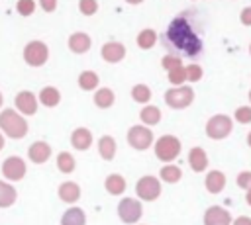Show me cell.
<instances>
[{"instance_id": "obj_1", "label": "cell", "mask_w": 251, "mask_h": 225, "mask_svg": "<svg viewBox=\"0 0 251 225\" xmlns=\"http://www.w3.org/2000/svg\"><path fill=\"white\" fill-rule=\"evenodd\" d=\"M163 43L169 49V55H176L180 59L198 57L204 51V41L186 16H178L169 23Z\"/></svg>"}, {"instance_id": "obj_2", "label": "cell", "mask_w": 251, "mask_h": 225, "mask_svg": "<svg viewBox=\"0 0 251 225\" xmlns=\"http://www.w3.org/2000/svg\"><path fill=\"white\" fill-rule=\"evenodd\" d=\"M0 129L12 139H22L27 133V121L18 112L4 110L0 113Z\"/></svg>"}, {"instance_id": "obj_3", "label": "cell", "mask_w": 251, "mask_h": 225, "mask_svg": "<svg viewBox=\"0 0 251 225\" xmlns=\"http://www.w3.org/2000/svg\"><path fill=\"white\" fill-rule=\"evenodd\" d=\"M194 100V90L190 86H175L171 90L165 92V102L169 108L175 110H182L186 106H190Z\"/></svg>"}, {"instance_id": "obj_4", "label": "cell", "mask_w": 251, "mask_h": 225, "mask_svg": "<svg viewBox=\"0 0 251 225\" xmlns=\"http://www.w3.org/2000/svg\"><path fill=\"white\" fill-rule=\"evenodd\" d=\"M49 59V49L43 41H29L24 47V61L29 67H41Z\"/></svg>"}, {"instance_id": "obj_5", "label": "cell", "mask_w": 251, "mask_h": 225, "mask_svg": "<svg viewBox=\"0 0 251 225\" xmlns=\"http://www.w3.org/2000/svg\"><path fill=\"white\" fill-rule=\"evenodd\" d=\"M180 151V143L176 137H171V135H165L157 141L155 145V153L161 160H173Z\"/></svg>"}, {"instance_id": "obj_6", "label": "cell", "mask_w": 251, "mask_h": 225, "mask_svg": "<svg viewBox=\"0 0 251 225\" xmlns=\"http://www.w3.org/2000/svg\"><path fill=\"white\" fill-rule=\"evenodd\" d=\"M229 131H231V119L227 115H214L206 125V133L212 139H224L227 137Z\"/></svg>"}, {"instance_id": "obj_7", "label": "cell", "mask_w": 251, "mask_h": 225, "mask_svg": "<svg viewBox=\"0 0 251 225\" xmlns=\"http://www.w3.org/2000/svg\"><path fill=\"white\" fill-rule=\"evenodd\" d=\"M127 141H129L131 147L143 151V149H147V147L151 145V131H149L147 127L133 125V127L129 129V133H127Z\"/></svg>"}, {"instance_id": "obj_8", "label": "cell", "mask_w": 251, "mask_h": 225, "mask_svg": "<svg viewBox=\"0 0 251 225\" xmlns=\"http://www.w3.org/2000/svg\"><path fill=\"white\" fill-rule=\"evenodd\" d=\"M159 192H161L159 180L153 176H145L137 182V196L143 200H155L159 196Z\"/></svg>"}, {"instance_id": "obj_9", "label": "cell", "mask_w": 251, "mask_h": 225, "mask_svg": "<svg viewBox=\"0 0 251 225\" xmlns=\"http://www.w3.org/2000/svg\"><path fill=\"white\" fill-rule=\"evenodd\" d=\"M100 55L106 63H120L126 57V47L120 41H108V43L102 45Z\"/></svg>"}, {"instance_id": "obj_10", "label": "cell", "mask_w": 251, "mask_h": 225, "mask_svg": "<svg viewBox=\"0 0 251 225\" xmlns=\"http://www.w3.org/2000/svg\"><path fill=\"white\" fill-rule=\"evenodd\" d=\"M2 172L8 180H20L24 174H25V164L20 157H10L4 160L2 164Z\"/></svg>"}, {"instance_id": "obj_11", "label": "cell", "mask_w": 251, "mask_h": 225, "mask_svg": "<svg viewBox=\"0 0 251 225\" xmlns=\"http://www.w3.org/2000/svg\"><path fill=\"white\" fill-rule=\"evenodd\" d=\"M16 108H18L24 115L35 113V110H37V98H35V94L29 92V90L20 92V94L16 96Z\"/></svg>"}, {"instance_id": "obj_12", "label": "cell", "mask_w": 251, "mask_h": 225, "mask_svg": "<svg viewBox=\"0 0 251 225\" xmlns=\"http://www.w3.org/2000/svg\"><path fill=\"white\" fill-rule=\"evenodd\" d=\"M90 45H92V39H90V35L84 33V31H76V33H73V35L69 37V49H71L73 53H76V55L86 53V51L90 49Z\"/></svg>"}, {"instance_id": "obj_13", "label": "cell", "mask_w": 251, "mask_h": 225, "mask_svg": "<svg viewBox=\"0 0 251 225\" xmlns=\"http://www.w3.org/2000/svg\"><path fill=\"white\" fill-rule=\"evenodd\" d=\"M139 215H141V207H139V203H137L135 200H124V202L120 203V217H122L124 221L131 223V221H135Z\"/></svg>"}, {"instance_id": "obj_14", "label": "cell", "mask_w": 251, "mask_h": 225, "mask_svg": "<svg viewBox=\"0 0 251 225\" xmlns=\"http://www.w3.org/2000/svg\"><path fill=\"white\" fill-rule=\"evenodd\" d=\"M71 143H73V147H75V149L84 151V149H88V147H90V143H92V135H90V131H88V129L78 127V129H75V133H73V137H71Z\"/></svg>"}, {"instance_id": "obj_15", "label": "cell", "mask_w": 251, "mask_h": 225, "mask_svg": "<svg viewBox=\"0 0 251 225\" xmlns=\"http://www.w3.org/2000/svg\"><path fill=\"white\" fill-rule=\"evenodd\" d=\"M27 153H29V158H31L33 162H45V160L49 158V155H51V149H49L47 143L37 141V143H33V145L29 147Z\"/></svg>"}, {"instance_id": "obj_16", "label": "cell", "mask_w": 251, "mask_h": 225, "mask_svg": "<svg viewBox=\"0 0 251 225\" xmlns=\"http://www.w3.org/2000/svg\"><path fill=\"white\" fill-rule=\"evenodd\" d=\"M39 102H41L43 106H47V108H55V106L61 102V94H59L57 88L45 86V88L39 92Z\"/></svg>"}, {"instance_id": "obj_17", "label": "cell", "mask_w": 251, "mask_h": 225, "mask_svg": "<svg viewBox=\"0 0 251 225\" xmlns=\"http://www.w3.org/2000/svg\"><path fill=\"white\" fill-rule=\"evenodd\" d=\"M206 223L208 225H227L229 223V215L222 207H210L208 213H206Z\"/></svg>"}, {"instance_id": "obj_18", "label": "cell", "mask_w": 251, "mask_h": 225, "mask_svg": "<svg viewBox=\"0 0 251 225\" xmlns=\"http://www.w3.org/2000/svg\"><path fill=\"white\" fill-rule=\"evenodd\" d=\"M98 74L94 72V70H82L80 74H78V86L82 88V90H94L96 86H98Z\"/></svg>"}, {"instance_id": "obj_19", "label": "cell", "mask_w": 251, "mask_h": 225, "mask_svg": "<svg viewBox=\"0 0 251 225\" xmlns=\"http://www.w3.org/2000/svg\"><path fill=\"white\" fill-rule=\"evenodd\" d=\"M114 100H116V96L110 88H98L94 94V104L98 108H110L114 104Z\"/></svg>"}, {"instance_id": "obj_20", "label": "cell", "mask_w": 251, "mask_h": 225, "mask_svg": "<svg viewBox=\"0 0 251 225\" xmlns=\"http://www.w3.org/2000/svg\"><path fill=\"white\" fill-rule=\"evenodd\" d=\"M137 47L139 49H151L155 43H157V33L153 29H141L137 33Z\"/></svg>"}, {"instance_id": "obj_21", "label": "cell", "mask_w": 251, "mask_h": 225, "mask_svg": "<svg viewBox=\"0 0 251 225\" xmlns=\"http://www.w3.org/2000/svg\"><path fill=\"white\" fill-rule=\"evenodd\" d=\"M224 186H226V178H224V174H222V172L214 170V172H210V174H208V178H206V188H208L212 194L220 192Z\"/></svg>"}, {"instance_id": "obj_22", "label": "cell", "mask_w": 251, "mask_h": 225, "mask_svg": "<svg viewBox=\"0 0 251 225\" xmlns=\"http://www.w3.org/2000/svg\"><path fill=\"white\" fill-rule=\"evenodd\" d=\"M59 196H61V200H65V202H75V200H78L80 190H78L76 184H73V182H65V184L59 188Z\"/></svg>"}, {"instance_id": "obj_23", "label": "cell", "mask_w": 251, "mask_h": 225, "mask_svg": "<svg viewBox=\"0 0 251 225\" xmlns=\"http://www.w3.org/2000/svg\"><path fill=\"white\" fill-rule=\"evenodd\" d=\"M61 223H63V225H84V213H82V209L71 207V209L63 215Z\"/></svg>"}, {"instance_id": "obj_24", "label": "cell", "mask_w": 251, "mask_h": 225, "mask_svg": "<svg viewBox=\"0 0 251 225\" xmlns=\"http://www.w3.org/2000/svg\"><path fill=\"white\" fill-rule=\"evenodd\" d=\"M139 117H141V121H145V123H149V125H155V123L161 121V110L155 108V106H145V108L141 110Z\"/></svg>"}, {"instance_id": "obj_25", "label": "cell", "mask_w": 251, "mask_h": 225, "mask_svg": "<svg viewBox=\"0 0 251 225\" xmlns=\"http://www.w3.org/2000/svg\"><path fill=\"white\" fill-rule=\"evenodd\" d=\"M131 98H133L135 102H139V104H147V102L151 100V90H149V86H147V84H135V86L131 88Z\"/></svg>"}, {"instance_id": "obj_26", "label": "cell", "mask_w": 251, "mask_h": 225, "mask_svg": "<svg viewBox=\"0 0 251 225\" xmlns=\"http://www.w3.org/2000/svg\"><path fill=\"white\" fill-rule=\"evenodd\" d=\"M98 149H100L102 158L110 160V158L114 157V153H116V143H114V139H112V137H102V139H100V143H98Z\"/></svg>"}, {"instance_id": "obj_27", "label": "cell", "mask_w": 251, "mask_h": 225, "mask_svg": "<svg viewBox=\"0 0 251 225\" xmlns=\"http://www.w3.org/2000/svg\"><path fill=\"white\" fill-rule=\"evenodd\" d=\"M167 78L175 86H182L186 82V67H176L173 70H167Z\"/></svg>"}, {"instance_id": "obj_28", "label": "cell", "mask_w": 251, "mask_h": 225, "mask_svg": "<svg viewBox=\"0 0 251 225\" xmlns=\"http://www.w3.org/2000/svg\"><path fill=\"white\" fill-rule=\"evenodd\" d=\"M190 164H192V168L194 170H204V166H206V162H208V158H206V155H204V151L202 149H192L190 151Z\"/></svg>"}, {"instance_id": "obj_29", "label": "cell", "mask_w": 251, "mask_h": 225, "mask_svg": "<svg viewBox=\"0 0 251 225\" xmlns=\"http://www.w3.org/2000/svg\"><path fill=\"white\" fill-rule=\"evenodd\" d=\"M16 200V190L4 182H0V207H6L10 203H14Z\"/></svg>"}, {"instance_id": "obj_30", "label": "cell", "mask_w": 251, "mask_h": 225, "mask_svg": "<svg viewBox=\"0 0 251 225\" xmlns=\"http://www.w3.org/2000/svg\"><path fill=\"white\" fill-rule=\"evenodd\" d=\"M106 188L112 194H122L124 188H126V180L122 176H118V174H112V176L106 178Z\"/></svg>"}, {"instance_id": "obj_31", "label": "cell", "mask_w": 251, "mask_h": 225, "mask_svg": "<svg viewBox=\"0 0 251 225\" xmlns=\"http://www.w3.org/2000/svg\"><path fill=\"white\" fill-rule=\"evenodd\" d=\"M57 164H59V170L61 172H73L75 170V158L69 153H61L57 157Z\"/></svg>"}, {"instance_id": "obj_32", "label": "cell", "mask_w": 251, "mask_h": 225, "mask_svg": "<svg viewBox=\"0 0 251 225\" xmlns=\"http://www.w3.org/2000/svg\"><path fill=\"white\" fill-rule=\"evenodd\" d=\"M78 10L84 16H94L98 12V2L96 0H80L78 2Z\"/></svg>"}, {"instance_id": "obj_33", "label": "cell", "mask_w": 251, "mask_h": 225, "mask_svg": "<svg viewBox=\"0 0 251 225\" xmlns=\"http://www.w3.org/2000/svg\"><path fill=\"white\" fill-rule=\"evenodd\" d=\"M161 65H163L165 70H173V68H176V67H182V59L176 57V55H165V57L161 59Z\"/></svg>"}, {"instance_id": "obj_34", "label": "cell", "mask_w": 251, "mask_h": 225, "mask_svg": "<svg viewBox=\"0 0 251 225\" xmlns=\"http://www.w3.org/2000/svg\"><path fill=\"white\" fill-rule=\"evenodd\" d=\"M202 74H204V70L200 65H188L186 67V80L188 82H198L202 78Z\"/></svg>"}, {"instance_id": "obj_35", "label": "cell", "mask_w": 251, "mask_h": 225, "mask_svg": "<svg viewBox=\"0 0 251 225\" xmlns=\"http://www.w3.org/2000/svg\"><path fill=\"white\" fill-rule=\"evenodd\" d=\"M16 8H18V14L20 16H31L33 10H35V2L33 0H18Z\"/></svg>"}, {"instance_id": "obj_36", "label": "cell", "mask_w": 251, "mask_h": 225, "mask_svg": "<svg viewBox=\"0 0 251 225\" xmlns=\"http://www.w3.org/2000/svg\"><path fill=\"white\" fill-rule=\"evenodd\" d=\"M161 178L167 180V182H176V180L180 178V170H178L176 166H165V168L161 170Z\"/></svg>"}, {"instance_id": "obj_37", "label": "cell", "mask_w": 251, "mask_h": 225, "mask_svg": "<svg viewBox=\"0 0 251 225\" xmlns=\"http://www.w3.org/2000/svg\"><path fill=\"white\" fill-rule=\"evenodd\" d=\"M235 119L239 123H249L251 121V108L249 106H241L235 110Z\"/></svg>"}, {"instance_id": "obj_38", "label": "cell", "mask_w": 251, "mask_h": 225, "mask_svg": "<svg viewBox=\"0 0 251 225\" xmlns=\"http://www.w3.org/2000/svg\"><path fill=\"white\" fill-rule=\"evenodd\" d=\"M237 184L241 188H249L251 190V172H241L239 178H237Z\"/></svg>"}, {"instance_id": "obj_39", "label": "cell", "mask_w": 251, "mask_h": 225, "mask_svg": "<svg viewBox=\"0 0 251 225\" xmlns=\"http://www.w3.org/2000/svg\"><path fill=\"white\" fill-rule=\"evenodd\" d=\"M239 22L243 23V25H251V6H247V8H243L241 10V14H239Z\"/></svg>"}, {"instance_id": "obj_40", "label": "cell", "mask_w": 251, "mask_h": 225, "mask_svg": "<svg viewBox=\"0 0 251 225\" xmlns=\"http://www.w3.org/2000/svg\"><path fill=\"white\" fill-rule=\"evenodd\" d=\"M39 6H41L45 12H55V8H57V0H39Z\"/></svg>"}, {"instance_id": "obj_41", "label": "cell", "mask_w": 251, "mask_h": 225, "mask_svg": "<svg viewBox=\"0 0 251 225\" xmlns=\"http://www.w3.org/2000/svg\"><path fill=\"white\" fill-rule=\"evenodd\" d=\"M235 225H251V219L241 217V219H237V223H235Z\"/></svg>"}, {"instance_id": "obj_42", "label": "cell", "mask_w": 251, "mask_h": 225, "mask_svg": "<svg viewBox=\"0 0 251 225\" xmlns=\"http://www.w3.org/2000/svg\"><path fill=\"white\" fill-rule=\"evenodd\" d=\"M126 2H127V4H141L143 0H126Z\"/></svg>"}, {"instance_id": "obj_43", "label": "cell", "mask_w": 251, "mask_h": 225, "mask_svg": "<svg viewBox=\"0 0 251 225\" xmlns=\"http://www.w3.org/2000/svg\"><path fill=\"white\" fill-rule=\"evenodd\" d=\"M247 202L251 203V190H249V194H247Z\"/></svg>"}, {"instance_id": "obj_44", "label": "cell", "mask_w": 251, "mask_h": 225, "mask_svg": "<svg viewBox=\"0 0 251 225\" xmlns=\"http://www.w3.org/2000/svg\"><path fill=\"white\" fill-rule=\"evenodd\" d=\"M4 147V139H2V135H0V149Z\"/></svg>"}, {"instance_id": "obj_45", "label": "cell", "mask_w": 251, "mask_h": 225, "mask_svg": "<svg viewBox=\"0 0 251 225\" xmlns=\"http://www.w3.org/2000/svg\"><path fill=\"white\" fill-rule=\"evenodd\" d=\"M247 141H249V145H251V133H249V137H247Z\"/></svg>"}, {"instance_id": "obj_46", "label": "cell", "mask_w": 251, "mask_h": 225, "mask_svg": "<svg viewBox=\"0 0 251 225\" xmlns=\"http://www.w3.org/2000/svg\"><path fill=\"white\" fill-rule=\"evenodd\" d=\"M0 106H2V94H0Z\"/></svg>"}, {"instance_id": "obj_47", "label": "cell", "mask_w": 251, "mask_h": 225, "mask_svg": "<svg viewBox=\"0 0 251 225\" xmlns=\"http://www.w3.org/2000/svg\"><path fill=\"white\" fill-rule=\"evenodd\" d=\"M249 100H251V92H249Z\"/></svg>"}, {"instance_id": "obj_48", "label": "cell", "mask_w": 251, "mask_h": 225, "mask_svg": "<svg viewBox=\"0 0 251 225\" xmlns=\"http://www.w3.org/2000/svg\"><path fill=\"white\" fill-rule=\"evenodd\" d=\"M249 53H251V45H249Z\"/></svg>"}]
</instances>
